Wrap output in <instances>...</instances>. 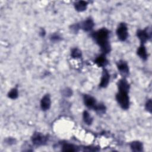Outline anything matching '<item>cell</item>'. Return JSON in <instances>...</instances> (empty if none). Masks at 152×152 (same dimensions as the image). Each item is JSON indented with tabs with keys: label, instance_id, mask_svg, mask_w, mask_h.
<instances>
[{
	"label": "cell",
	"instance_id": "6da1fadb",
	"mask_svg": "<svg viewBox=\"0 0 152 152\" xmlns=\"http://www.w3.org/2000/svg\"><path fill=\"white\" fill-rule=\"evenodd\" d=\"M109 31L106 28H101L93 33L92 36L96 43L100 46L102 52L107 53L110 50V46L109 43Z\"/></svg>",
	"mask_w": 152,
	"mask_h": 152
},
{
	"label": "cell",
	"instance_id": "7a4b0ae2",
	"mask_svg": "<svg viewBox=\"0 0 152 152\" xmlns=\"http://www.w3.org/2000/svg\"><path fill=\"white\" fill-rule=\"evenodd\" d=\"M128 92V91L119 90V92L116 96L117 102L123 109H127L129 106V99Z\"/></svg>",
	"mask_w": 152,
	"mask_h": 152
},
{
	"label": "cell",
	"instance_id": "3957f363",
	"mask_svg": "<svg viewBox=\"0 0 152 152\" xmlns=\"http://www.w3.org/2000/svg\"><path fill=\"white\" fill-rule=\"evenodd\" d=\"M116 34L118 39L121 41H125L128 36V27L125 23H121L117 28Z\"/></svg>",
	"mask_w": 152,
	"mask_h": 152
},
{
	"label": "cell",
	"instance_id": "277c9868",
	"mask_svg": "<svg viewBox=\"0 0 152 152\" xmlns=\"http://www.w3.org/2000/svg\"><path fill=\"white\" fill-rule=\"evenodd\" d=\"M48 138L46 135L39 132L34 133L31 137V141L36 145H42L45 144Z\"/></svg>",
	"mask_w": 152,
	"mask_h": 152
},
{
	"label": "cell",
	"instance_id": "5b68a950",
	"mask_svg": "<svg viewBox=\"0 0 152 152\" xmlns=\"http://www.w3.org/2000/svg\"><path fill=\"white\" fill-rule=\"evenodd\" d=\"M83 99L84 104L87 107L94 109L95 107L97 105V103L96 99L93 97L88 94H85L83 97Z\"/></svg>",
	"mask_w": 152,
	"mask_h": 152
},
{
	"label": "cell",
	"instance_id": "8992f818",
	"mask_svg": "<svg viewBox=\"0 0 152 152\" xmlns=\"http://www.w3.org/2000/svg\"><path fill=\"white\" fill-rule=\"evenodd\" d=\"M150 33H148V31L145 29V30H139L137 31V36L140 40L141 45H143L145 43L147 40L150 38Z\"/></svg>",
	"mask_w": 152,
	"mask_h": 152
},
{
	"label": "cell",
	"instance_id": "52a82bcc",
	"mask_svg": "<svg viewBox=\"0 0 152 152\" xmlns=\"http://www.w3.org/2000/svg\"><path fill=\"white\" fill-rule=\"evenodd\" d=\"M51 105V100L49 94L45 95L40 102V107L43 110H48Z\"/></svg>",
	"mask_w": 152,
	"mask_h": 152
},
{
	"label": "cell",
	"instance_id": "ba28073f",
	"mask_svg": "<svg viewBox=\"0 0 152 152\" xmlns=\"http://www.w3.org/2000/svg\"><path fill=\"white\" fill-rule=\"evenodd\" d=\"M94 22L92 20V19L91 18H88L86 20L83 21L81 23V26L79 27H81V29H83V30L86 31H89L93 29V27H94Z\"/></svg>",
	"mask_w": 152,
	"mask_h": 152
},
{
	"label": "cell",
	"instance_id": "9c48e42d",
	"mask_svg": "<svg viewBox=\"0 0 152 152\" xmlns=\"http://www.w3.org/2000/svg\"><path fill=\"white\" fill-rule=\"evenodd\" d=\"M109 80H110V75L109 72L106 69H104L102 73V77L101 78V81H100L99 86L102 88L106 87L109 84Z\"/></svg>",
	"mask_w": 152,
	"mask_h": 152
},
{
	"label": "cell",
	"instance_id": "30bf717a",
	"mask_svg": "<svg viewBox=\"0 0 152 152\" xmlns=\"http://www.w3.org/2000/svg\"><path fill=\"white\" fill-rule=\"evenodd\" d=\"M117 67L119 71L124 74V75H127L129 73V68L127 64L123 61H118L117 63Z\"/></svg>",
	"mask_w": 152,
	"mask_h": 152
},
{
	"label": "cell",
	"instance_id": "8fae6325",
	"mask_svg": "<svg viewBox=\"0 0 152 152\" xmlns=\"http://www.w3.org/2000/svg\"><path fill=\"white\" fill-rule=\"evenodd\" d=\"M94 62L100 67L104 66L107 64V60L104 54H102L100 56H99L94 61Z\"/></svg>",
	"mask_w": 152,
	"mask_h": 152
},
{
	"label": "cell",
	"instance_id": "7c38bea8",
	"mask_svg": "<svg viewBox=\"0 0 152 152\" xmlns=\"http://www.w3.org/2000/svg\"><path fill=\"white\" fill-rule=\"evenodd\" d=\"M130 147L134 151H141L143 148V145L138 141H134L130 144Z\"/></svg>",
	"mask_w": 152,
	"mask_h": 152
},
{
	"label": "cell",
	"instance_id": "4fadbf2b",
	"mask_svg": "<svg viewBox=\"0 0 152 152\" xmlns=\"http://www.w3.org/2000/svg\"><path fill=\"white\" fill-rule=\"evenodd\" d=\"M87 2L84 1H80L77 2L74 6H75V8L77 11L79 12H82L84 11V10H86V9L87 8Z\"/></svg>",
	"mask_w": 152,
	"mask_h": 152
},
{
	"label": "cell",
	"instance_id": "5bb4252c",
	"mask_svg": "<svg viewBox=\"0 0 152 152\" xmlns=\"http://www.w3.org/2000/svg\"><path fill=\"white\" fill-rule=\"evenodd\" d=\"M129 89V85L125 78H122L118 82V90L128 91Z\"/></svg>",
	"mask_w": 152,
	"mask_h": 152
},
{
	"label": "cell",
	"instance_id": "9a60e30c",
	"mask_svg": "<svg viewBox=\"0 0 152 152\" xmlns=\"http://www.w3.org/2000/svg\"><path fill=\"white\" fill-rule=\"evenodd\" d=\"M137 55L143 60H146L147 58V53L144 45H141L137 50Z\"/></svg>",
	"mask_w": 152,
	"mask_h": 152
},
{
	"label": "cell",
	"instance_id": "2e32d148",
	"mask_svg": "<svg viewBox=\"0 0 152 152\" xmlns=\"http://www.w3.org/2000/svg\"><path fill=\"white\" fill-rule=\"evenodd\" d=\"M62 150L63 151H77V148L72 144L65 143L62 145Z\"/></svg>",
	"mask_w": 152,
	"mask_h": 152
},
{
	"label": "cell",
	"instance_id": "e0dca14e",
	"mask_svg": "<svg viewBox=\"0 0 152 152\" xmlns=\"http://www.w3.org/2000/svg\"><path fill=\"white\" fill-rule=\"evenodd\" d=\"M83 120L86 124L91 125L92 124L93 118H91V116L90 115V114L87 111H84L83 112Z\"/></svg>",
	"mask_w": 152,
	"mask_h": 152
},
{
	"label": "cell",
	"instance_id": "ac0fdd59",
	"mask_svg": "<svg viewBox=\"0 0 152 152\" xmlns=\"http://www.w3.org/2000/svg\"><path fill=\"white\" fill-rule=\"evenodd\" d=\"M94 110H96L98 113L102 114V113H103L105 112L106 107L103 104H102V103L97 104V105L95 107Z\"/></svg>",
	"mask_w": 152,
	"mask_h": 152
},
{
	"label": "cell",
	"instance_id": "d6986e66",
	"mask_svg": "<svg viewBox=\"0 0 152 152\" xmlns=\"http://www.w3.org/2000/svg\"><path fill=\"white\" fill-rule=\"evenodd\" d=\"M18 90L17 88H14L11 89L10 92L8 94V97H10L11 99H15L18 97Z\"/></svg>",
	"mask_w": 152,
	"mask_h": 152
},
{
	"label": "cell",
	"instance_id": "ffe728a7",
	"mask_svg": "<svg viewBox=\"0 0 152 152\" xmlns=\"http://www.w3.org/2000/svg\"><path fill=\"white\" fill-rule=\"evenodd\" d=\"M71 56L74 58H80L81 56V52L80 49L77 48H74L71 51Z\"/></svg>",
	"mask_w": 152,
	"mask_h": 152
},
{
	"label": "cell",
	"instance_id": "44dd1931",
	"mask_svg": "<svg viewBox=\"0 0 152 152\" xmlns=\"http://www.w3.org/2000/svg\"><path fill=\"white\" fill-rule=\"evenodd\" d=\"M145 108L147 111H148L150 113L151 112V100L150 99L145 104Z\"/></svg>",
	"mask_w": 152,
	"mask_h": 152
},
{
	"label": "cell",
	"instance_id": "7402d4cb",
	"mask_svg": "<svg viewBox=\"0 0 152 152\" xmlns=\"http://www.w3.org/2000/svg\"><path fill=\"white\" fill-rule=\"evenodd\" d=\"M63 94L65 96H70L71 95V94H72V91H71V90L66 88L65 90H64V93Z\"/></svg>",
	"mask_w": 152,
	"mask_h": 152
},
{
	"label": "cell",
	"instance_id": "603a6c76",
	"mask_svg": "<svg viewBox=\"0 0 152 152\" xmlns=\"http://www.w3.org/2000/svg\"><path fill=\"white\" fill-rule=\"evenodd\" d=\"M51 38H52V40H58L60 37H59V36H58V35H57V34H53L52 37H51Z\"/></svg>",
	"mask_w": 152,
	"mask_h": 152
}]
</instances>
